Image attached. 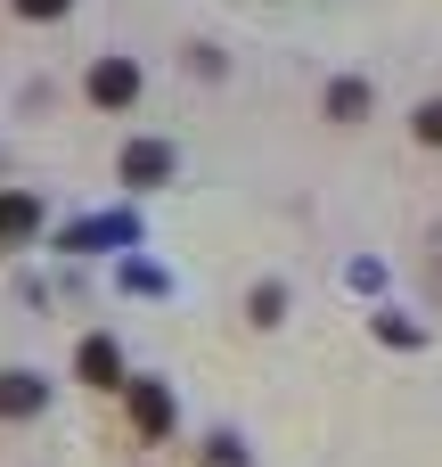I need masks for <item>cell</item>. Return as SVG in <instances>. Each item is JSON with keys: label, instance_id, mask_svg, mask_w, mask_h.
<instances>
[{"label": "cell", "instance_id": "obj_1", "mask_svg": "<svg viewBox=\"0 0 442 467\" xmlns=\"http://www.w3.org/2000/svg\"><path fill=\"white\" fill-rule=\"evenodd\" d=\"M90 99H98V107H131V99H139V66H131V57H98V66H90Z\"/></svg>", "mask_w": 442, "mask_h": 467}, {"label": "cell", "instance_id": "obj_2", "mask_svg": "<svg viewBox=\"0 0 442 467\" xmlns=\"http://www.w3.org/2000/svg\"><path fill=\"white\" fill-rule=\"evenodd\" d=\"M123 181H131V189H164V181H172V148H164V140L123 148Z\"/></svg>", "mask_w": 442, "mask_h": 467}, {"label": "cell", "instance_id": "obj_3", "mask_svg": "<svg viewBox=\"0 0 442 467\" xmlns=\"http://www.w3.org/2000/svg\"><path fill=\"white\" fill-rule=\"evenodd\" d=\"M74 369H82V386H123V353H115L107 337H90V345L74 353Z\"/></svg>", "mask_w": 442, "mask_h": 467}, {"label": "cell", "instance_id": "obj_4", "mask_svg": "<svg viewBox=\"0 0 442 467\" xmlns=\"http://www.w3.org/2000/svg\"><path fill=\"white\" fill-rule=\"evenodd\" d=\"M131 427L139 435H172V394L164 386H131Z\"/></svg>", "mask_w": 442, "mask_h": 467}, {"label": "cell", "instance_id": "obj_5", "mask_svg": "<svg viewBox=\"0 0 442 467\" xmlns=\"http://www.w3.org/2000/svg\"><path fill=\"white\" fill-rule=\"evenodd\" d=\"M41 402H49V394H41L33 369H8V378H0V419H33Z\"/></svg>", "mask_w": 442, "mask_h": 467}, {"label": "cell", "instance_id": "obj_6", "mask_svg": "<svg viewBox=\"0 0 442 467\" xmlns=\"http://www.w3.org/2000/svg\"><path fill=\"white\" fill-rule=\"evenodd\" d=\"M33 230H41V205H33L25 189H8V197H0V246H25Z\"/></svg>", "mask_w": 442, "mask_h": 467}, {"label": "cell", "instance_id": "obj_7", "mask_svg": "<svg viewBox=\"0 0 442 467\" xmlns=\"http://www.w3.org/2000/svg\"><path fill=\"white\" fill-rule=\"evenodd\" d=\"M328 115H336V123H361V115H369V82H353V74L328 82Z\"/></svg>", "mask_w": 442, "mask_h": 467}, {"label": "cell", "instance_id": "obj_8", "mask_svg": "<svg viewBox=\"0 0 442 467\" xmlns=\"http://www.w3.org/2000/svg\"><path fill=\"white\" fill-rule=\"evenodd\" d=\"M418 140H427V148H442V99H427V107H418Z\"/></svg>", "mask_w": 442, "mask_h": 467}, {"label": "cell", "instance_id": "obj_9", "mask_svg": "<svg viewBox=\"0 0 442 467\" xmlns=\"http://www.w3.org/2000/svg\"><path fill=\"white\" fill-rule=\"evenodd\" d=\"M74 0H16V16H66Z\"/></svg>", "mask_w": 442, "mask_h": 467}]
</instances>
